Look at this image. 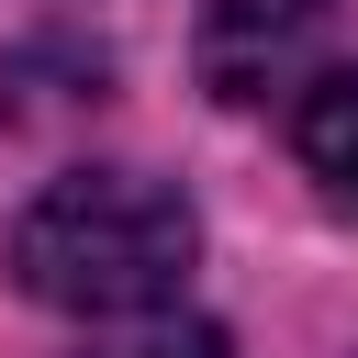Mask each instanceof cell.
Listing matches in <instances>:
<instances>
[{"label":"cell","mask_w":358,"mask_h":358,"mask_svg":"<svg viewBox=\"0 0 358 358\" xmlns=\"http://www.w3.org/2000/svg\"><path fill=\"white\" fill-rule=\"evenodd\" d=\"M313 45H324V0H201V78H213V101L302 90Z\"/></svg>","instance_id":"2"},{"label":"cell","mask_w":358,"mask_h":358,"mask_svg":"<svg viewBox=\"0 0 358 358\" xmlns=\"http://www.w3.org/2000/svg\"><path fill=\"white\" fill-rule=\"evenodd\" d=\"M291 145H302V168L324 179V201H336V213H358V67H336V78H302Z\"/></svg>","instance_id":"3"},{"label":"cell","mask_w":358,"mask_h":358,"mask_svg":"<svg viewBox=\"0 0 358 358\" xmlns=\"http://www.w3.org/2000/svg\"><path fill=\"white\" fill-rule=\"evenodd\" d=\"M190 257H201V224H190V201H179L168 179H145V168H78V179H56V190L11 224L22 291L56 302V313H101V324L168 313L179 280H190Z\"/></svg>","instance_id":"1"},{"label":"cell","mask_w":358,"mask_h":358,"mask_svg":"<svg viewBox=\"0 0 358 358\" xmlns=\"http://www.w3.org/2000/svg\"><path fill=\"white\" fill-rule=\"evenodd\" d=\"M90 358H224V336L201 313H123V336H101Z\"/></svg>","instance_id":"4"}]
</instances>
